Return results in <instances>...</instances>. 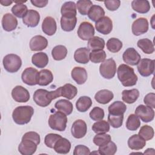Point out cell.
<instances>
[{
  "label": "cell",
  "instance_id": "obj_52",
  "mask_svg": "<svg viewBox=\"0 0 155 155\" xmlns=\"http://www.w3.org/2000/svg\"><path fill=\"white\" fill-rule=\"evenodd\" d=\"M22 140H30L35 142L37 145H39L41 142L39 134L35 131H29L25 133L23 135Z\"/></svg>",
  "mask_w": 155,
  "mask_h": 155
},
{
  "label": "cell",
  "instance_id": "obj_4",
  "mask_svg": "<svg viewBox=\"0 0 155 155\" xmlns=\"http://www.w3.org/2000/svg\"><path fill=\"white\" fill-rule=\"evenodd\" d=\"M48 123L52 130L64 131L67 127V117L64 113L60 111H56L50 116Z\"/></svg>",
  "mask_w": 155,
  "mask_h": 155
},
{
  "label": "cell",
  "instance_id": "obj_7",
  "mask_svg": "<svg viewBox=\"0 0 155 155\" xmlns=\"http://www.w3.org/2000/svg\"><path fill=\"white\" fill-rule=\"evenodd\" d=\"M137 68L139 74L143 77H148L154 71V60L143 58L137 64Z\"/></svg>",
  "mask_w": 155,
  "mask_h": 155
},
{
  "label": "cell",
  "instance_id": "obj_35",
  "mask_svg": "<svg viewBox=\"0 0 155 155\" xmlns=\"http://www.w3.org/2000/svg\"><path fill=\"white\" fill-rule=\"evenodd\" d=\"M105 44V43L104 39L99 36H93L88 40V48L91 51L103 50Z\"/></svg>",
  "mask_w": 155,
  "mask_h": 155
},
{
  "label": "cell",
  "instance_id": "obj_14",
  "mask_svg": "<svg viewBox=\"0 0 155 155\" xmlns=\"http://www.w3.org/2000/svg\"><path fill=\"white\" fill-rule=\"evenodd\" d=\"M95 28L98 32L103 35H108L112 31L113 22L109 17L104 16L96 22Z\"/></svg>",
  "mask_w": 155,
  "mask_h": 155
},
{
  "label": "cell",
  "instance_id": "obj_11",
  "mask_svg": "<svg viewBox=\"0 0 155 155\" xmlns=\"http://www.w3.org/2000/svg\"><path fill=\"white\" fill-rule=\"evenodd\" d=\"M87 131V126L85 122L82 119L75 120L71 126V133L72 136L76 139L84 137Z\"/></svg>",
  "mask_w": 155,
  "mask_h": 155
},
{
  "label": "cell",
  "instance_id": "obj_37",
  "mask_svg": "<svg viewBox=\"0 0 155 155\" xmlns=\"http://www.w3.org/2000/svg\"><path fill=\"white\" fill-rule=\"evenodd\" d=\"M137 45L146 54H151L154 51V44L148 38L139 39L137 41Z\"/></svg>",
  "mask_w": 155,
  "mask_h": 155
},
{
  "label": "cell",
  "instance_id": "obj_53",
  "mask_svg": "<svg viewBox=\"0 0 155 155\" xmlns=\"http://www.w3.org/2000/svg\"><path fill=\"white\" fill-rule=\"evenodd\" d=\"M90 154H91L90 149L84 145L76 146L73 151L74 155H88Z\"/></svg>",
  "mask_w": 155,
  "mask_h": 155
},
{
  "label": "cell",
  "instance_id": "obj_24",
  "mask_svg": "<svg viewBox=\"0 0 155 155\" xmlns=\"http://www.w3.org/2000/svg\"><path fill=\"white\" fill-rule=\"evenodd\" d=\"M146 145V140L142 138L139 134H133L128 140V147L133 150L142 149Z\"/></svg>",
  "mask_w": 155,
  "mask_h": 155
},
{
  "label": "cell",
  "instance_id": "obj_41",
  "mask_svg": "<svg viewBox=\"0 0 155 155\" xmlns=\"http://www.w3.org/2000/svg\"><path fill=\"white\" fill-rule=\"evenodd\" d=\"M92 130L96 134L105 133L110 131V125L106 120H101L93 124Z\"/></svg>",
  "mask_w": 155,
  "mask_h": 155
},
{
  "label": "cell",
  "instance_id": "obj_29",
  "mask_svg": "<svg viewBox=\"0 0 155 155\" xmlns=\"http://www.w3.org/2000/svg\"><path fill=\"white\" fill-rule=\"evenodd\" d=\"M139 96V91L137 89L124 90L122 92V101L127 104H131L135 102Z\"/></svg>",
  "mask_w": 155,
  "mask_h": 155
},
{
  "label": "cell",
  "instance_id": "obj_32",
  "mask_svg": "<svg viewBox=\"0 0 155 155\" xmlns=\"http://www.w3.org/2000/svg\"><path fill=\"white\" fill-rule=\"evenodd\" d=\"M88 18L93 22H97L105 15V11L102 7L98 5H93L87 14Z\"/></svg>",
  "mask_w": 155,
  "mask_h": 155
},
{
  "label": "cell",
  "instance_id": "obj_5",
  "mask_svg": "<svg viewBox=\"0 0 155 155\" xmlns=\"http://www.w3.org/2000/svg\"><path fill=\"white\" fill-rule=\"evenodd\" d=\"M5 70L9 73H16L22 65L21 58L15 54H8L4 56L2 61Z\"/></svg>",
  "mask_w": 155,
  "mask_h": 155
},
{
  "label": "cell",
  "instance_id": "obj_54",
  "mask_svg": "<svg viewBox=\"0 0 155 155\" xmlns=\"http://www.w3.org/2000/svg\"><path fill=\"white\" fill-rule=\"evenodd\" d=\"M105 7L110 11L116 10L120 5V1L119 0H110L104 1Z\"/></svg>",
  "mask_w": 155,
  "mask_h": 155
},
{
  "label": "cell",
  "instance_id": "obj_12",
  "mask_svg": "<svg viewBox=\"0 0 155 155\" xmlns=\"http://www.w3.org/2000/svg\"><path fill=\"white\" fill-rule=\"evenodd\" d=\"M132 33L135 36H139L147 32L148 22L145 18H139L136 19L131 25Z\"/></svg>",
  "mask_w": 155,
  "mask_h": 155
},
{
  "label": "cell",
  "instance_id": "obj_39",
  "mask_svg": "<svg viewBox=\"0 0 155 155\" xmlns=\"http://www.w3.org/2000/svg\"><path fill=\"white\" fill-rule=\"evenodd\" d=\"M67 54V48L62 45H58L55 46L51 51V55L53 58L56 61H61L65 58Z\"/></svg>",
  "mask_w": 155,
  "mask_h": 155
},
{
  "label": "cell",
  "instance_id": "obj_57",
  "mask_svg": "<svg viewBox=\"0 0 155 155\" xmlns=\"http://www.w3.org/2000/svg\"><path fill=\"white\" fill-rule=\"evenodd\" d=\"M0 3L4 6H8L13 3V1L9 0H1L0 1Z\"/></svg>",
  "mask_w": 155,
  "mask_h": 155
},
{
  "label": "cell",
  "instance_id": "obj_9",
  "mask_svg": "<svg viewBox=\"0 0 155 155\" xmlns=\"http://www.w3.org/2000/svg\"><path fill=\"white\" fill-rule=\"evenodd\" d=\"M38 76L39 71L33 67H28L23 71L21 79L25 84L33 86L38 84Z\"/></svg>",
  "mask_w": 155,
  "mask_h": 155
},
{
  "label": "cell",
  "instance_id": "obj_42",
  "mask_svg": "<svg viewBox=\"0 0 155 155\" xmlns=\"http://www.w3.org/2000/svg\"><path fill=\"white\" fill-rule=\"evenodd\" d=\"M106 45L108 51L112 53H117L122 48V42L117 38H111L107 41Z\"/></svg>",
  "mask_w": 155,
  "mask_h": 155
},
{
  "label": "cell",
  "instance_id": "obj_51",
  "mask_svg": "<svg viewBox=\"0 0 155 155\" xmlns=\"http://www.w3.org/2000/svg\"><path fill=\"white\" fill-rule=\"evenodd\" d=\"M89 116L90 118L95 121H99L102 120L104 117V111L102 108L95 107L90 112Z\"/></svg>",
  "mask_w": 155,
  "mask_h": 155
},
{
  "label": "cell",
  "instance_id": "obj_48",
  "mask_svg": "<svg viewBox=\"0 0 155 155\" xmlns=\"http://www.w3.org/2000/svg\"><path fill=\"white\" fill-rule=\"evenodd\" d=\"M154 134V129L148 125H143L138 133V134L145 140H150L153 139Z\"/></svg>",
  "mask_w": 155,
  "mask_h": 155
},
{
  "label": "cell",
  "instance_id": "obj_6",
  "mask_svg": "<svg viewBox=\"0 0 155 155\" xmlns=\"http://www.w3.org/2000/svg\"><path fill=\"white\" fill-rule=\"evenodd\" d=\"M101 75L105 79H110L113 78L116 73V63L115 61L110 58L105 60L99 67Z\"/></svg>",
  "mask_w": 155,
  "mask_h": 155
},
{
  "label": "cell",
  "instance_id": "obj_50",
  "mask_svg": "<svg viewBox=\"0 0 155 155\" xmlns=\"http://www.w3.org/2000/svg\"><path fill=\"white\" fill-rule=\"evenodd\" d=\"M62 136L55 133H49L47 134L44 138L45 145L50 148H53L56 142Z\"/></svg>",
  "mask_w": 155,
  "mask_h": 155
},
{
  "label": "cell",
  "instance_id": "obj_31",
  "mask_svg": "<svg viewBox=\"0 0 155 155\" xmlns=\"http://www.w3.org/2000/svg\"><path fill=\"white\" fill-rule=\"evenodd\" d=\"M53 75L51 71L48 69H44L39 71L38 84L40 86H46L52 82Z\"/></svg>",
  "mask_w": 155,
  "mask_h": 155
},
{
  "label": "cell",
  "instance_id": "obj_28",
  "mask_svg": "<svg viewBox=\"0 0 155 155\" xmlns=\"http://www.w3.org/2000/svg\"><path fill=\"white\" fill-rule=\"evenodd\" d=\"M113 97L114 94L112 91L107 89H104L99 90L96 93L94 99L99 104H107L113 99Z\"/></svg>",
  "mask_w": 155,
  "mask_h": 155
},
{
  "label": "cell",
  "instance_id": "obj_10",
  "mask_svg": "<svg viewBox=\"0 0 155 155\" xmlns=\"http://www.w3.org/2000/svg\"><path fill=\"white\" fill-rule=\"evenodd\" d=\"M77 33L79 38L82 40L87 41L94 36V28L91 23L84 21L79 25Z\"/></svg>",
  "mask_w": 155,
  "mask_h": 155
},
{
  "label": "cell",
  "instance_id": "obj_20",
  "mask_svg": "<svg viewBox=\"0 0 155 155\" xmlns=\"http://www.w3.org/2000/svg\"><path fill=\"white\" fill-rule=\"evenodd\" d=\"M18 25L17 19L11 13H5L2 18V26L6 31H11L16 29Z\"/></svg>",
  "mask_w": 155,
  "mask_h": 155
},
{
  "label": "cell",
  "instance_id": "obj_23",
  "mask_svg": "<svg viewBox=\"0 0 155 155\" xmlns=\"http://www.w3.org/2000/svg\"><path fill=\"white\" fill-rule=\"evenodd\" d=\"M53 148L59 154H67L70 150L71 143L67 139L62 137L56 142Z\"/></svg>",
  "mask_w": 155,
  "mask_h": 155
},
{
  "label": "cell",
  "instance_id": "obj_26",
  "mask_svg": "<svg viewBox=\"0 0 155 155\" xmlns=\"http://www.w3.org/2000/svg\"><path fill=\"white\" fill-rule=\"evenodd\" d=\"M32 64L38 68H42L48 63V57L45 53L39 52L34 54L31 58Z\"/></svg>",
  "mask_w": 155,
  "mask_h": 155
},
{
  "label": "cell",
  "instance_id": "obj_33",
  "mask_svg": "<svg viewBox=\"0 0 155 155\" xmlns=\"http://www.w3.org/2000/svg\"><path fill=\"white\" fill-rule=\"evenodd\" d=\"M55 108L66 115L70 114L73 110V106L71 102L67 99H60L54 104Z\"/></svg>",
  "mask_w": 155,
  "mask_h": 155
},
{
  "label": "cell",
  "instance_id": "obj_21",
  "mask_svg": "<svg viewBox=\"0 0 155 155\" xmlns=\"http://www.w3.org/2000/svg\"><path fill=\"white\" fill-rule=\"evenodd\" d=\"M71 76L72 79L79 85L84 84L88 78L86 70L81 67H75L71 70Z\"/></svg>",
  "mask_w": 155,
  "mask_h": 155
},
{
  "label": "cell",
  "instance_id": "obj_55",
  "mask_svg": "<svg viewBox=\"0 0 155 155\" xmlns=\"http://www.w3.org/2000/svg\"><path fill=\"white\" fill-rule=\"evenodd\" d=\"M143 102L145 104L152 108H155V94L154 93H150L145 95Z\"/></svg>",
  "mask_w": 155,
  "mask_h": 155
},
{
  "label": "cell",
  "instance_id": "obj_22",
  "mask_svg": "<svg viewBox=\"0 0 155 155\" xmlns=\"http://www.w3.org/2000/svg\"><path fill=\"white\" fill-rule=\"evenodd\" d=\"M76 4L73 1H67L63 4L61 7V13L62 16L71 18L76 17L77 14Z\"/></svg>",
  "mask_w": 155,
  "mask_h": 155
},
{
  "label": "cell",
  "instance_id": "obj_43",
  "mask_svg": "<svg viewBox=\"0 0 155 155\" xmlns=\"http://www.w3.org/2000/svg\"><path fill=\"white\" fill-rule=\"evenodd\" d=\"M140 126L139 118L134 114L129 115L126 122V127L130 131H136Z\"/></svg>",
  "mask_w": 155,
  "mask_h": 155
},
{
  "label": "cell",
  "instance_id": "obj_40",
  "mask_svg": "<svg viewBox=\"0 0 155 155\" xmlns=\"http://www.w3.org/2000/svg\"><path fill=\"white\" fill-rule=\"evenodd\" d=\"M117 151V146L114 142L111 140L106 145L99 147L98 149V154L102 155H113Z\"/></svg>",
  "mask_w": 155,
  "mask_h": 155
},
{
  "label": "cell",
  "instance_id": "obj_34",
  "mask_svg": "<svg viewBox=\"0 0 155 155\" xmlns=\"http://www.w3.org/2000/svg\"><path fill=\"white\" fill-rule=\"evenodd\" d=\"M126 105L121 101L114 102L108 108L109 114L112 115H122L126 111Z\"/></svg>",
  "mask_w": 155,
  "mask_h": 155
},
{
  "label": "cell",
  "instance_id": "obj_56",
  "mask_svg": "<svg viewBox=\"0 0 155 155\" xmlns=\"http://www.w3.org/2000/svg\"><path fill=\"white\" fill-rule=\"evenodd\" d=\"M30 2L33 5L39 8L44 7L48 4L47 0H31Z\"/></svg>",
  "mask_w": 155,
  "mask_h": 155
},
{
  "label": "cell",
  "instance_id": "obj_45",
  "mask_svg": "<svg viewBox=\"0 0 155 155\" xmlns=\"http://www.w3.org/2000/svg\"><path fill=\"white\" fill-rule=\"evenodd\" d=\"M11 10L12 13L19 18H23L28 12L27 7L23 3L16 4L12 7Z\"/></svg>",
  "mask_w": 155,
  "mask_h": 155
},
{
  "label": "cell",
  "instance_id": "obj_1",
  "mask_svg": "<svg viewBox=\"0 0 155 155\" xmlns=\"http://www.w3.org/2000/svg\"><path fill=\"white\" fill-rule=\"evenodd\" d=\"M60 96L61 93L59 87L54 91H50L39 88L35 91L33 94V100L38 105L42 107H45L50 105L53 100Z\"/></svg>",
  "mask_w": 155,
  "mask_h": 155
},
{
  "label": "cell",
  "instance_id": "obj_16",
  "mask_svg": "<svg viewBox=\"0 0 155 155\" xmlns=\"http://www.w3.org/2000/svg\"><path fill=\"white\" fill-rule=\"evenodd\" d=\"M40 21V15L38 12L31 9L28 10L25 16L22 18L23 23L28 27H36Z\"/></svg>",
  "mask_w": 155,
  "mask_h": 155
},
{
  "label": "cell",
  "instance_id": "obj_36",
  "mask_svg": "<svg viewBox=\"0 0 155 155\" xmlns=\"http://www.w3.org/2000/svg\"><path fill=\"white\" fill-rule=\"evenodd\" d=\"M92 101L91 98L87 96L80 97L76 102V107L79 112L87 111L91 106Z\"/></svg>",
  "mask_w": 155,
  "mask_h": 155
},
{
  "label": "cell",
  "instance_id": "obj_19",
  "mask_svg": "<svg viewBox=\"0 0 155 155\" xmlns=\"http://www.w3.org/2000/svg\"><path fill=\"white\" fill-rule=\"evenodd\" d=\"M57 29L55 19L51 16H47L43 20L42 24V31L48 36L53 35Z\"/></svg>",
  "mask_w": 155,
  "mask_h": 155
},
{
  "label": "cell",
  "instance_id": "obj_17",
  "mask_svg": "<svg viewBox=\"0 0 155 155\" xmlns=\"http://www.w3.org/2000/svg\"><path fill=\"white\" fill-rule=\"evenodd\" d=\"M29 45L31 51H41L47 47L48 41L41 35H36L30 39Z\"/></svg>",
  "mask_w": 155,
  "mask_h": 155
},
{
  "label": "cell",
  "instance_id": "obj_25",
  "mask_svg": "<svg viewBox=\"0 0 155 155\" xmlns=\"http://www.w3.org/2000/svg\"><path fill=\"white\" fill-rule=\"evenodd\" d=\"M74 59L78 63L87 64L90 60L89 49L86 47L78 48L74 53Z\"/></svg>",
  "mask_w": 155,
  "mask_h": 155
},
{
  "label": "cell",
  "instance_id": "obj_18",
  "mask_svg": "<svg viewBox=\"0 0 155 155\" xmlns=\"http://www.w3.org/2000/svg\"><path fill=\"white\" fill-rule=\"evenodd\" d=\"M38 145L30 140H22L18 146V151L22 155H31L37 149Z\"/></svg>",
  "mask_w": 155,
  "mask_h": 155
},
{
  "label": "cell",
  "instance_id": "obj_58",
  "mask_svg": "<svg viewBox=\"0 0 155 155\" xmlns=\"http://www.w3.org/2000/svg\"><path fill=\"white\" fill-rule=\"evenodd\" d=\"M143 154H154V150L153 148H147L143 153Z\"/></svg>",
  "mask_w": 155,
  "mask_h": 155
},
{
  "label": "cell",
  "instance_id": "obj_27",
  "mask_svg": "<svg viewBox=\"0 0 155 155\" xmlns=\"http://www.w3.org/2000/svg\"><path fill=\"white\" fill-rule=\"evenodd\" d=\"M59 88L61 96H63L68 100L73 99L78 93L77 88L71 84H65L64 85L60 87Z\"/></svg>",
  "mask_w": 155,
  "mask_h": 155
},
{
  "label": "cell",
  "instance_id": "obj_8",
  "mask_svg": "<svg viewBox=\"0 0 155 155\" xmlns=\"http://www.w3.org/2000/svg\"><path fill=\"white\" fill-rule=\"evenodd\" d=\"M135 114L143 122H149L154 119V111L150 107L139 105L136 108Z\"/></svg>",
  "mask_w": 155,
  "mask_h": 155
},
{
  "label": "cell",
  "instance_id": "obj_47",
  "mask_svg": "<svg viewBox=\"0 0 155 155\" xmlns=\"http://www.w3.org/2000/svg\"><path fill=\"white\" fill-rule=\"evenodd\" d=\"M105 51L103 50L93 51L90 53V60L95 64L102 62L106 58Z\"/></svg>",
  "mask_w": 155,
  "mask_h": 155
},
{
  "label": "cell",
  "instance_id": "obj_15",
  "mask_svg": "<svg viewBox=\"0 0 155 155\" xmlns=\"http://www.w3.org/2000/svg\"><path fill=\"white\" fill-rule=\"evenodd\" d=\"M123 61L130 65H137L141 59L139 53L133 47L128 48L123 53Z\"/></svg>",
  "mask_w": 155,
  "mask_h": 155
},
{
  "label": "cell",
  "instance_id": "obj_46",
  "mask_svg": "<svg viewBox=\"0 0 155 155\" xmlns=\"http://www.w3.org/2000/svg\"><path fill=\"white\" fill-rule=\"evenodd\" d=\"M111 136L110 134L106 133H99L97 134L93 137V143L99 147H102L107 143H108L110 141H111Z\"/></svg>",
  "mask_w": 155,
  "mask_h": 155
},
{
  "label": "cell",
  "instance_id": "obj_38",
  "mask_svg": "<svg viewBox=\"0 0 155 155\" xmlns=\"http://www.w3.org/2000/svg\"><path fill=\"white\" fill-rule=\"evenodd\" d=\"M77 22L76 17L68 18L62 16L61 18V26L62 29L65 31H71L74 30Z\"/></svg>",
  "mask_w": 155,
  "mask_h": 155
},
{
  "label": "cell",
  "instance_id": "obj_49",
  "mask_svg": "<svg viewBox=\"0 0 155 155\" xmlns=\"http://www.w3.org/2000/svg\"><path fill=\"white\" fill-rule=\"evenodd\" d=\"M124 120V114L122 115H112L108 113V121L112 127L117 128L122 125Z\"/></svg>",
  "mask_w": 155,
  "mask_h": 155
},
{
  "label": "cell",
  "instance_id": "obj_2",
  "mask_svg": "<svg viewBox=\"0 0 155 155\" xmlns=\"http://www.w3.org/2000/svg\"><path fill=\"white\" fill-rule=\"evenodd\" d=\"M117 78L124 87H131L136 84L137 76L134 69L126 64H121L117 68Z\"/></svg>",
  "mask_w": 155,
  "mask_h": 155
},
{
  "label": "cell",
  "instance_id": "obj_3",
  "mask_svg": "<svg viewBox=\"0 0 155 155\" xmlns=\"http://www.w3.org/2000/svg\"><path fill=\"white\" fill-rule=\"evenodd\" d=\"M34 109L30 105L19 106L15 108L12 113V118L14 122L18 125L28 124L33 116Z\"/></svg>",
  "mask_w": 155,
  "mask_h": 155
},
{
  "label": "cell",
  "instance_id": "obj_44",
  "mask_svg": "<svg viewBox=\"0 0 155 155\" xmlns=\"http://www.w3.org/2000/svg\"><path fill=\"white\" fill-rule=\"evenodd\" d=\"M93 3L90 0H79L76 2V8L82 15H87Z\"/></svg>",
  "mask_w": 155,
  "mask_h": 155
},
{
  "label": "cell",
  "instance_id": "obj_30",
  "mask_svg": "<svg viewBox=\"0 0 155 155\" xmlns=\"http://www.w3.org/2000/svg\"><path fill=\"white\" fill-rule=\"evenodd\" d=\"M131 7L135 12L142 14L150 10V2L147 0H134L131 2Z\"/></svg>",
  "mask_w": 155,
  "mask_h": 155
},
{
  "label": "cell",
  "instance_id": "obj_13",
  "mask_svg": "<svg viewBox=\"0 0 155 155\" xmlns=\"http://www.w3.org/2000/svg\"><path fill=\"white\" fill-rule=\"evenodd\" d=\"M12 96L17 102H26L30 97L28 91L21 85H17L12 91Z\"/></svg>",
  "mask_w": 155,
  "mask_h": 155
}]
</instances>
